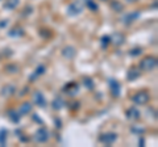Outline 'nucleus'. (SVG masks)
Wrapping results in <instances>:
<instances>
[{
    "label": "nucleus",
    "instance_id": "27",
    "mask_svg": "<svg viewBox=\"0 0 158 147\" xmlns=\"http://www.w3.org/2000/svg\"><path fill=\"white\" fill-rule=\"evenodd\" d=\"M132 131H133V133H141V134H142V133L145 131V129H142V127H140V129H137V127H132Z\"/></svg>",
    "mask_w": 158,
    "mask_h": 147
},
{
    "label": "nucleus",
    "instance_id": "4",
    "mask_svg": "<svg viewBox=\"0 0 158 147\" xmlns=\"http://www.w3.org/2000/svg\"><path fill=\"white\" fill-rule=\"evenodd\" d=\"M34 139H36V142H38V143L48 142V139H49V131L46 130L45 127L38 129V130L36 131V134H34Z\"/></svg>",
    "mask_w": 158,
    "mask_h": 147
},
{
    "label": "nucleus",
    "instance_id": "18",
    "mask_svg": "<svg viewBox=\"0 0 158 147\" xmlns=\"http://www.w3.org/2000/svg\"><path fill=\"white\" fill-rule=\"evenodd\" d=\"M7 135H8V131H7L5 129H2V130H0V146H5Z\"/></svg>",
    "mask_w": 158,
    "mask_h": 147
},
{
    "label": "nucleus",
    "instance_id": "17",
    "mask_svg": "<svg viewBox=\"0 0 158 147\" xmlns=\"http://www.w3.org/2000/svg\"><path fill=\"white\" fill-rule=\"evenodd\" d=\"M75 50L73 49V47H65L63 49V55L66 57V58H69V59H73L74 57H75Z\"/></svg>",
    "mask_w": 158,
    "mask_h": 147
},
{
    "label": "nucleus",
    "instance_id": "14",
    "mask_svg": "<svg viewBox=\"0 0 158 147\" xmlns=\"http://www.w3.org/2000/svg\"><path fill=\"white\" fill-rule=\"evenodd\" d=\"M20 116H21V114L16 113L15 110H9V112H8V117H9V120L12 121L13 124H19L20 122Z\"/></svg>",
    "mask_w": 158,
    "mask_h": 147
},
{
    "label": "nucleus",
    "instance_id": "28",
    "mask_svg": "<svg viewBox=\"0 0 158 147\" xmlns=\"http://www.w3.org/2000/svg\"><path fill=\"white\" fill-rule=\"evenodd\" d=\"M55 126L57 127H61L62 125H61V120H58V118H55Z\"/></svg>",
    "mask_w": 158,
    "mask_h": 147
},
{
    "label": "nucleus",
    "instance_id": "2",
    "mask_svg": "<svg viewBox=\"0 0 158 147\" xmlns=\"http://www.w3.org/2000/svg\"><path fill=\"white\" fill-rule=\"evenodd\" d=\"M150 100V96L148 92H137L136 95L132 97V101H133L136 105H145L148 104Z\"/></svg>",
    "mask_w": 158,
    "mask_h": 147
},
{
    "label": "nucleus",
    "instance_id": "26",
    "mask_svg": "<svg viewBox=\"0 0 158 147\" xmlns=\"http://www.w3.org/2000/svg\"><path fill=\"white\" fill-rule=\"evenodd\" d=\"M87 7L90 9H92V11H98V4L94 3L92 0H87Z\"/></svg>",
    "mask_w": 158,
    "mask_h": 147
},
{
    "label": "nucleus",
    "instance_id": "1",
    "mask_svg": "<svg viewBox=\"0 0 158 147\" xmlns=\"http://www.w3.org/2000/svg\"><path fill=\"white\" fill-rule=\"evenodd\" d=\"M156 66H157V59L150 55L142 58V60L140 62V69L142 71H152L156 69Z\"/></svg>",
    "mask_w": 158,
    "mask_h": 147
},
{
    "label": "nucleus",
    "instance_id": "8",
    "mask_svg": "<svg viewBox=\"0 0 158 147\" xmlns=\"http://www.w3.org/2000/svg\"><path fill=\"white\" fill-rule=\"evenodd\" d=\"M109 38H111V42H112L113 45H116V46L123 45L124 44V39H125V37L121 33H115V34L111 35Z\"/></svg>",
    "mask_w": 158,
    "mask_h": 147
},
{
    "label": "nucleus",
    "instance_id": "16",
    "mask_svg": "<svg viewBox=\"0 0 158 147\" xmlns=\"http://www.w3.org/2000/svg\"><path fill=\"white\" fill-rule=\"evenodd\" d=\"M63 105H65V101L61 97H57V99H54V101H53V109H54V110L62 109Z\"/></svg>",
    "mask_w": 158,
    "mask_h": 147
},
{
    "label": "nucleus",
    "instance_id": "10",
    "mask_svg": "<svg viewBox=\"0 0 158 147\" xmlns=\"http://www.w3.org/2000/svg\"><path fill=\"white\" fill-rule=\"evenodd\" d=\"M65 89H66V91L69 92L67 95L74 96V95H77L78 91H79V85H78L77 83H74V81H73V83H70L69 85H66V88H65Z\"/></svg>",
    "mask_w": 158,
    "mask_h": 147
},
{
    "label": "nucleus",
    "instance_id": "25",
    "mask_svg": "<svg viewBox=\"0 0 158 147\" xmlns=\"http://www.w3.org/2000/svg\"><path fill=\"white\" fill-rule=\"evenodd\" d=\"M111 44V38L109 35H104V37L102 38V46L103 47H107V45Z\"/></svg>",
    "mask_w": 158,
    "mask_h": 147
},
{
    "label": "nucleus",
    "instance_id": "20",
    "mask_svg": "<svg viewBox=\"0 0 158 147\" xmlns=\"http://www.w3.org/2000/svg\"><path fill=\"white\" fill-rule=\"evenodd\" d=\"M15 93V87L13 85H7V87L3 89V95H7V96H11Z\"/></svg>",
    "mask_w": 158,
    "mask_h": 147
},
{
    "label": "nucleus",
    "instance_id": "13",
    "mask_svg": "<svg viewBox=\"0 0 158 147\" xmlns=\"http://www.w3.org/2000/svg\"><path fill=\"white\" fill-rule=\"evenodd\" d=\"M19 3H20V0H5V3H4V8H5V9L12 11V9H15L16 7L19 5Z\"/></svg>",
    "mask_w": 158,
    "mask_h": 147
},
{
    "label": "nucleus",
    "instance_id": "19",
    "mask_svg": "<svg viewBox=\"0 0 158 147\" xmlns=\"http://www.w3.org/2000/svg\"><path fill=\"white\" fill-rule=\"evenodd\" d=\"M111 8H113V11H116V12H120V11H123V4L113 0V2H111Z\"/></svg>",
    "mask_w": 158,
    "mask_h": 147
},
{
    "label": "nucleus",
    "instance_id": "6",
    "mask_svg": "<svg viewBox=\"0 0 158 147\" xmlns=\"http://www.w3.org/2000/svg\"><path fill=\"white\" fill-rule=\"evenodd\" d=\"M108 83H109V88H111L112 95L115 96V97H117V96L120 95V92H121V84L118 83L116 79H109Z\"/></svg>",
    "mask_w": 158,
    "mask_h": 147
},
{
    "label": "nucleus",
    "instance_id": "3",
    "mask_svg": "<svg viewBox=\"0 0 158 147\" xmlns=\"http://www.w3.org/2000/svg\"><path fill=\"white\" fill-rule=\"evenodd\" d=\"M83 11V3L82 2H74L67 7V15L69 16H77Z\"/></svg>",
    "mask_w": 158,
    "mask_h": 147
},
{
    "label": "nucleus",
    "instance_id": "15",
    "mask_svg": "<svg viewBox=\"0 0 158 147\" xmlns=\"http://www.w3.org/2000/svg\"><path fill=\"white\" fill-rule=\"evenodd\" d=\"M140 75H141V72H138V70H136V69H131V70L128 71L127 78H128V80H136L137 78H140Z\"/></svg>",
    "mask_w": 158,
    "mask_h": 147
},
{
    "label": "nucleus",
    "instance_id": "22",
    "mask_svg": "<svg viewBox=\"0 0 158 147\" xmlns=\"http://www.w3.org/2000/svg\"><path fill=\"white\" fill-rule=\"evenodd\" d=\"M23 34H24V30H21V29H13L9 32L11 37H21Z\"/></svg>",
    "mask_w": 158,
    "mask_h": 147
},
{
    "label": "nucleus",
    "instance_id": "21",
    "mask_svg": "<svg viewBox=\"0 0 158 147\" xmlns=\"http://www.w3.org/2000/svg\"><path fill=\"white\" fill-rule=\"evenodd\" d=\"M44 71H45V67H44V66H38V69H36L34 74H33V76H32L30 79L33 80L34 78H37V76H40V75H42V74H44Z\"/></svg>",
    "mask_w": 158,
    "mask_h": 147
},
{
    "label": "nucleus",
    "instance_id": "11",
    "mask_svg": "<svg viewBox=\"0 0 158 147\" xmlns=\"http://www.w3.org/2000/svg\"><path fill=\"white\" fill-rule=\"evenodd\" d=\"M127 117L129 120H138L140 118V112L136 108H129L127 110Z\"/></svg>",
    "mask_w": 158,
    "mask_h": 147
},
{
    "label": "nucleus",
    "instance_id": "12",
    "mask_svg": "<svg viewBox=\"0 0 158 147\" xmlns=\"http://www.w3.org/2000/svg\"><path fill=\"white\" fill-rule=\"evenodd\" d=\"M30 112H32V104H30V103H24V104H21L20 110H19V113L21 114V116H24V114H28V113H30Z\"/></svg>",
    "mask_w": 158,
    "mask_h": 147
},
{
    "label": "nucleus",
    "instance_id": "24",
    "mask_svg": "<svg viewBox=\"0 0 158 147\" xmlns=\"http://www.w3.org/2000/svg\"><path fill=\"white\" fill-rule=\"evenodd\" d=\"M140 54H142V49H140V47H136L133 50H131V53H129L131 57H138Z\"/></svg>",
    "mask_w": 158,
    "mask_h": 147
},
{
    "label": "nucleus",
    "instance_id": "29",
    "mask_svg": "<svg viewBox=\"0 0 158 147\" xmlns=\"http://www.w3.org/2000/svg\"><path fill=\"white\" fill-rule=\"evenodd\" d=\"M7 25H8V21H7V20H4V21H2V23H0V26H7Z\"/></svg>",
    "mask_w": 158,
    "mask_h": 147
},
{
    "label": "nucleus",
    "instance_id": "30",
    "mask_svg": "<svg viewBox=\"0 0 158 147\" xmlns=\"http://www.w3.org/2000/svg\"><path fill=\"white\" fill-rule=\"evenodd\" d=\"M128 2H136V0H128Z\"/></svg>",
    "mask_w": 158,
    "mask_h": 147
},
{
    "label": "nucleus",
    "instance_id": "7",
    "mask_svg": "<svg viewBox=\"0 0 158 147\" xmlns=\"http://www.w3.org/2000/svg\"><path fill=\"white\" fill-rule=\"evenodd\" d=\"M33 101H34L36 105L41 106V108H44V106L46 105V100H45V97H44V95H42V93L40 92V91H37V92L33 93Z\"/></svg>",
    "mask_w": 158,
    "mask_h": 147
},
{
    "label": "nucleus",
    "instance_id": "5",
    "mask_svg": "<svg viewBox=\"0 0 158 147\" xmlns=\"http://www.w3.org/2000/svg\"><path fill=\"white\" fill-rule=\"evenodd\" d=\"M117 139V135L115 134V133H107V134H102L99 137V141L103 143V145H112V143H115V141Z\"/></svg>",
    "mask_w": 158,
    "mask_h": 147
},
{
    "label": "nucleus",
    "instance_id": "9",
    "mask_svg": "<svg viewBox=\"0 0 158 147\" xmlns=\"http://www.w3.org/2000/svg\"><path fill=\"white\" fill-rule=\"evenodd\" d=\"M140 17V12H132V13H128L127 16L123 19V23L124 24H127V25H129V24H132L134 20H137Z\"/></svg>",
    "mask_w": 158,
    "mask_h": 147
},
{
    "label": "nucleus",
    "instance_id": "23",
    "mask_svg": "<svg viewBox=\"0 0 158 147\" xmlns=\"http://www.w3.org/2000/svg\"><path fill=\"white\" fill-rule=\"evenodd\" d=\"M84 84H86V87H87L88 89H94L95 87V84H94V81H92V79H90V78H84Z\"/></svg>",
    "mask_w": 158,
    "mask_h": 147
}]
</instances>
